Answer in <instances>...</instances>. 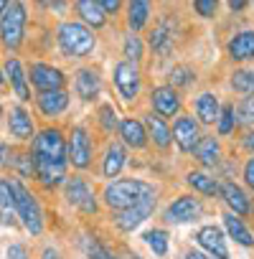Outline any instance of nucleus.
<instances>
[{"label": "nucleus", "mask_w": 254, "mask_h": 259, "mask_svg": "<svg viewBox=\"0 0 254 259\" xmlns=\"http://www.w3.org/2000/svg\"><path fill=\"white\" fill-rule=\"evenodd\" d=\"M122 165H124V150L119 145H112L107 150V158H104V176L107 178H114L122 170Z\"/></svg>", "instance_id": "obj_27"}, {"label": "nucleus", "mask_w": 254, "mask_h": 259, "mask_svg": "<svg viewBox=\"0 0 254 259\" xmlns=\"http://www.w3.org/2000/svg\"><path fill=\"white\" fill-rule=\"evenodd\" d=\"M23 28H26V8L23 3H8L6 13L0 16V38L8 49H16L23 41Z\"/></svg>", "instance_id": "obj_5"}, {"label": "nucleus", "mask_w": 254, "mask_h": 259, "mask_svg": "<svg viewBox=\"0 0 254 259\" xmlns=\"http://www.w3.org/2000/svg\"><path fill=\"white\" fill-rule=\"evenodd\" d=\"M148 127H150V133H153V140H155V145H160V148H168L171 145V130L165 127V122L160 119V117H148Z\"/></svg>", "instance_id": "obj_28"}, {"label": "nucleus", "mask_w": 254, "mask_h": 259, "mask_svg": "<svg viewBox=\"0 0 254 259\" xmlns=\"http://www.w3.org/2000/svg\"><path fill=\"white\" fill-rule=\"evenodd\" d=\"M44 259H61V256H59L56 249H46V251H44Z\"/></svg>", "instance_id": "obj_46"}, {"label": "nucleus", "mask_w": 254, "mask_h": 259, "mask_svg": "<svg viewBox=\"0 0 254 259\" xmlns=\"http://www.w3.org/2000/svg\"><path fill=\"white\" fill-rule=\"evenodd\" d=\"M168 38H171V36H168V26L163 23V26H160V28H158V31L153 33V38H150V44H153V49H160V46H163V44H165Z\"/></svg>", "instance_id": "obj_39"}, {"label": "nucleus", "mask_w": 254, "mask_h": 259, "mask_svg": "<svg viewBox=\"0 0 254 259\" xmlns=\"http://www.w3.org/2000/svg\"><path fill=\"white\" fill-rule=\"evenodd\" d=\"M171 81H173V84H178V87H183V84H188V81H191V71H188V69H183V66H178V69H173V71H171Z\"/></svg>", "instance_id": "obj_38"}, {"label": "nucleus", "mask_w": 254, "mask_h": 259, "mask_svg": "<svg viewBox=\"0 0 254 259\" xmlns=\"http://www.w3.org/2000/svg\"><path fill=\"white\" fill-rule=\"evenodd\" d=\"M99 87H102V81H99V76H97L94 71L81 69V71L76 74V92H79L81 99H92V97H97V94H99Z\"/></svg>", "instance_id": "obj_21"}, {"label": "nucleus", "mask_w": 254, "mask_h": 259, "mask_svg": "<svg viewBox=\"0 0 254 259\" xmlns=\"http://www.w3.org/2000/svg\"><path fill=\"white\" fill-rule=\"evenodd\" d=\"M186 259H208V256H203V254H198V251H188Z\"/></svg>", "instance_id": "obj_48"}, {"label": "nucleus", "mask_w": 254, "mask_h": 259, "mask_svg": "<svg viewBox=\"0 0 254 259\" xmlns=\"http://www.w3.org/2000/svg\"><path fill=\"white\" fill-rule=\"evenodd\" d=\"M173 140L178 143V148L183 153H191L196 150L198 145V124L193 122V117H181L173 127Z\"/></svg>", "instance_id": "obj_10"}, {"label": "nucleus", "mask_w": 254, "mask_h": 259, "mask_svg": "<svg viewBox=\"0 0 254 259\" xmlns=\"http://www.w3.org/2000/svg\"><path fill=\"white\" fill-rule=\"evenodd\" d=\"M31 81L41 89V94L44 92H61V87H64L61 71L54 69V66H46V64H33L31 66Z\"/></svg>", "instance_id": "obj_9"}, {"label": "nucleus", "mask_w": 254, "mask_h": 259, "mask_svg": "<svg viewBox=\"0 0 254 259\" xmlns=\"http://www.w3.org/2000/svg\"><path fill=\"white\" fill-rule=\"evenodd\" d=\"M224 224H226V231L234 236V241H239V244H244V246H251L254 244V239H251V234H249V229L234 216V213H229V216H224Z\"/></svg>", "instance_id": "obj_26"}, {"label": "nucleus", "mask_w": 254, "mask_h": 259, "mask_svg": "<svg viewBox=\"0 0 254 259\" xmlns=\"http://www.w3.org/2000/svg\"><path fill=\"white\" fill-rule=\"evenodd\" d=\"M66 201H69L71 206L81 208L84 213H94V211H97L92 188H89L81 178H71V181L66 183Z\"/></svg>", "instance_id": "obj_7"}, {"label": "nucleus", "mask_w": 254, "mask_h": 259, "mask_svg": "<svg viewBox=\"0 0 254 259\" xmlns=\"http://www.w3.org/2000/svg\"><path fill=\"white\" fill-rule=\"evenodd\" d=\"M153 208H155V198H150V201H145L140 206H133V208H127V211H119L114 221H117V226L122 231H133L135 226H140L153 213Z\"/></svg>", "instance_id": "obj_11"}, {"label": "nucleus", "mask_w": 254, "mask_h": 259, "mask_svg": "<svg viewBox=\"0 0 254 259\" xmlns=\"http://www.w3.org/2000/svg\"><path fill=\"white\" fill-rule=\"evenodd\" d=\"M8 158H11V148L0 143V165H6V163H8Z\"/></svg>", "instance_id": "obj_44"}, {"label": "nucleus", "mask_w": 254, "mask_h": 259, "mask_svg": "<svg viewBox=\"0 0 254 259\" xmlns=\"http://www.w3.org/2000/svg\"><path fill=\"white\" fill-rule=\"evenodd\" d=\"M11 133L21 140H31L33 135V122H31V114L23 109V107H13L11 109Z\"/></svg>", "instance_id": "obj_16"}, {"label": "nucleus", "mask_w": 254, "mask_h": 259, "mask_svg": "<svg viewBox=\"0 0 254 259\" xmlns=\"http://www.w3.org/2000/svg\"><path fill=\"white\" fill-rule=\"evenodd\" d=\"M38 107L44 114L54 117V114H61L66 107H69V94L66 92H44L38 97Z\"/></svg>", "instance_id": "obj_17"}, {"label": "nucleus", "mask_w": 254, "mask_h": 259, "mask_svg": "<svg viewBox=\"0 0 254 259\" xmlns=\"http://www.w3.org/2000/svg\"><path fill=\"white\" fill-rule=\"evenodd\" d=\"M153 104H155V109L163 117H173L178 112V107H181V99H178L173 87H158L153 92Z\"/></svg>", "instance_id": "obj_14"}, {"label": "nucleus", "mask_w": 254, "mask_h": 259, "mask_svg": "<svg viewBox=\"0 0 254 259\" xmlns=\"http://www.w3.org/2000/svg\"><path fill=\"white\" fill-rule=\"evenodd\" d=\"M150 198H155V191H153V186H148L143 181H114L104 188V201L114 211H127V208L140 206Z\"/></svg>", "instance_id": "obj_2"}, {"label": "nucleus", "mask_w": 254, "mask_h": 259, "mask_svg": "<svg viewBox=\"0 0 254 259\" xmlns=\"http://www.w3.org/2000/svg\"><path fill=\"white\" fill-rule=\"evenodd\" d=\"M231 130H234V107L226 104V107L221 109V117H219V133H221V135H229Z\"/></svg>", "instance_id": "obj_34"}, {"label": "nucleus", "mask_w": 254, "mask_h": 259, "mask_svg": "<svg viewBox=\"0 0 254 259\" xmlns=\"http://www.w3.org/2000/svg\"><path fill=\"white\" fill-rule=\"evenodd\" d=\"M221 196H224V201L234 208V213H249V198L244 196V191L239 188V186H234V183H224L221 186Z\"/></svg>", "instance_id": "obj_19"}, {"label": "nucleus", "mask_w": 254, "mask_h": 259, "mask_svg": "<svg viewBox=\"0 0 254 259\" xmlns=\"http://www.w3.org/2000/svg\"><path fill=\"white\" fill-rule=\"evenodd\" d=\"M188 183H191L193 188H198L201 193H206V196H214V193L219 191L216 181H214V178H208L206 173H191V176H188Z\"/></svg>", "instance_id": "obj_31"}, {"label": "nucleus", "mask_w": 254, "mask_h": 259, "mask_svg": "<svg viewBox=\"0 0 254 259\" xmlns=\"http://www.w3.org/2000/svg\"><path fill=\"white\" fill-rule=\"evenodd\" d=\"M231 87L244 94H254V71H236L231 76Z\"/></svg>", "instance_id": "obj_33"}, {"label": "nucleus", "mask_w": 254, "mask_h": 259, "mask_svg": "<svg viewBox=\"0 0 254 259\" xmlns=\"http://www.w3.org/2000/svg\"><path fill=\"white\" fill-rule=\"evenodd\" d=\"M145 241L150 244V249H153L158 256H163V254L168 251V234H165V231H160V229L148 231V234H145Z\"/></svg>", "instance_id": "obj_32"}, {"label": "nucleus", "mask_w": 254, "mask_h": 259, "mask_svg": "<svg viewBox=\"0 0 254 259\" xmlns=\"http://www.w3.org/2000/svg\"><path fill=\"white\" fill-rule=\"evenodd\" d=\"M244 6H246L244 0H231V3H229V8H231V11H241Z\"/></svg>", "instance_id": "obj_45"}, {"label": "nucleus", "mask_w": 254, "mask_h": 259, "mask_svg": "<svg viewBox=\"0 0 254 259\" xmlns=\"http://www.w3.org/2000/svg\"><path fill=\"white\" fill-rule=\"evenodd\" d=\"M11 193H13V203H16V216L23 221V226L31 231V234H41L44 229V216H41V208L33 198V193L21 183V181H11Z\"/></svg>", "instance_id": "obj_3"}, {"label": "nucleus", "mask_w": 254, "mask_h": 259, "mask_svg": "<svg viewBox=\"0 0 254 259\" xmlns=\"http://www.w3.org/2000/svg\"><path fill=\"white\" fill-rule=\"evenodd\" d=\"M229 54H231V59H239V61L254 59V31H244V33L234 36L229 41Z\"/></svg>", "instance_id": "obj_15"}, {"label": "nucleus", "mask_w": 254, "mask_h": 259, "mask_svg": "<svg viewBox=\"0 0 254 259\" xmlns=\"http://www.w3.org/2000/svg\"><path fill=\"white\" fill-rule=\"evenodd\" d=\"M244 145H246L249 150H254V133H249V135H246V140H244Z\"/></svg>", "instance_id": "obj_47"}, {"label": "nucleus", "mask_w": 254, "mask_h": 259, "mask_svg": "<svg viewBox=\"0 0 254 259\" xmlns=\"http://www.w3.org/2000/svg\"><path fill=\"white\" fill-rule=\"evenodd\" d=\"M201 213V201L193 198V196H183L178 201H173L165 211V221L171 224H186V221H193L196 216Z\"/></svg>", "instance_id": "obj_8"}, {"label": "nucleus", "mask_w": 254, "mask_h": 259, "mask_svg": "<svg viewBox=\"0 0 254 259\" xmlns=\"http://www.w3.org/2000/svg\"><path fill=\"white\" fill-rule=\"evenodd\" d=\"M124 56L130 59V64L143 56V44L138 41V36H127V41H124Z\"/></svg>", "instance_id": "obj_35"}, {"label": "nucleus", "mask_w": 254, "mask_h": 259, "mask_svg": "<svg viewBox=\"0 0 254 259\" xmlns=\"http://www.w3.org/2000/svg\"><path fill=\"white\" fill-rule=\"evenodd\" d=\"M59 46L66 56H87L94 49V36L81 23H61L59 26Z\"/></svg>", "instance_id": "obj_4"}, {"label": "nucleus", "mask_w": 254, "mask_h": 259, "mask_svg": "<svg viewBox=\"0 0 254 259\" xmlns=\"http://www.w3.org/2000/svg\"><path fill=\"white\" fill-rule=\"evenodd\" d=\"M130 16H127V21H130V28L133 31H138V28H143L145 26V21H148V16H150V6L148 3H130Z\"/></svg>", "instance_id": "obj_29"}, {"label": "nucleus", "mask_w": 254, "mask_h": 259, "mask_svg": "<svg viewBox=\"0 0 254 259\" xmlns=\"http://www.w3.org/2000/svg\"><path fill=\"white\" fill-rule=\"evenodd\" d=\"M236 114H239V122H244V124H251V122H254V97H246V99L239 104Z\"/></svg>", "instance_id": "obj_36"}, {"label": "nucleus", "mask_w": 254, "mask_h": 259, "mask_svg": "<svg viewBox=\"0 0 254 259\" xmlns=\"http://www.w3.org/2000/svg\"><path fill=\"white\" fill-rule=\"evenodd\" d=\"M99 6H102V11H104V13H114V11L119 8V3H117V0H102Z\"/></svg>", "instance_id": "obj_43"}, {"label": "nucleus", "mask_w": 254, "mask_h": 259, "mask_svg": "<svg viewBox=\"0 0 254 259\" xmlns=\"http://www.w3.org/2000/svg\"><path fill=\"white\" fill-rule=\"evenodd\" d=\"M196 11L201 13V16H214L216 13V3H214V0H198V3H196Z\"/></svg>", "instance_id": "obj_40"}, {"label": "nucleus", "mask_w": 254, "mask_h": 259, "mask_svg": "<svg viewBox=\"0 0 254 259\" xmlns=\"http://www.w3.org/2000/svg\"><path fill=\"white\" fill-rule=\"evenodd\" d=\"M81 249H84V254H87L89 259H114L94 236H81Z\"/></svg>", "instance_id": "obj_30"}, {"label": "nucleus", "mask_w": 254, "mask_h": 259, "mask_svg": "<svg viewBox=\"0 0 254 259\" xmlns=\"http://www.w3.org/2000/svg\"><path fill=\"white\" fill-rule=\"evenodd\" d=\"M196 112H198L201 122H206V124L219 119V102H216V97L214 94H201L196 99Z\"/></svg>", "instance_id": "obj_25"}, {"label": "nucleus", "mask_w": 254, "mask_h": 259, "mask_svg": "<svg viewBox=\"0 0 254 259\" xmlns=\"http://www.w3.org/2000/svg\"><path fill=\"white\" fill-rule=\"evenodd\" d=\"M99 114H102V124H104V130H114V127H117V114H114V109H112L109 104H104V107L99 109Z\"/></svg>", "instance_id": "obj_37"}, {"label": "nucleus", "mask_w": 254, "mask_h": 259, "mask_svg": "<svg viewBox=\"0 0 254 259\" xmlns=\"http://www.w3.org/2000/svg\"><path fill=\"white\" fill-rule=\"evenodd\" d=\"M8 259H28V251H26V246H21V244H13V246H8Z\"/></svg>", "instance_id": "obj_41"}, {"label": "nucleus", "mask_w": 254, "mask_h": 259, "mask_svg": "<svg viewBox=\"0 0 254 259\" xmlns=\"http://www.w3.org/2000/svg\"><path fill=\"white\" fill-rule=\"evenodd\" d=\"M76 11L92 26H104V21H107V13L102 11V6L97 0H81V3H76Z\"/></svg>", "instance_id": "obj_23"}, {"label": "nucleus", "mask_w": 254, "mask_h": 259, "mask_svg": "<svg viewBox=\"0 0 254 259\" xmlns=\"http://www.w3.org/2000/svg\"><path fill=\"white\" fill-rule=\"evenodd\" d=\"M0 114H3V107H0Z\"/></svg>", "instance_id": "obj_51"}, {"label": "nucleus", "mask_w": 254, "mask_h": 259, "mask_svg": "<svg viewBox=\"0 0 254 259\" xmlns=\"http://www.w3.org/2000/svg\"><path fill=\"white\" fill-rule=\"evenodd\" d=\"M196 239H198V244H201L208 254H214L216 259H229V251H226L221 229H216V226H203Z\"/></svg>", "instance_id": "obj_13"}, {"label": "nucleus", "mask_w": 254, "mask_h": 259, "mask_svg": "<svg viewBox=\"0 0 254 259\" xmlns=\"http://www.w3.org/2000/svg\"><path fill=\"white\" fill-rule=\"evenodd\" d=\"M0 84H3V74H0Z\"/></svg>", "instance_id": "obj_50"}, {"label": "nucleus", "mask_w": 254, "mask_h": 259, "mask_svg": "<svg viewBox=\"0 0 254 259\" xmlns=\"http://www.w3.org/2000/svg\"><path fill=\"white\" fill-rule=\"evenodd\" d=\"M244 178H246V183H249V188H254V158L244 165Z\"/></svg>", "instance_id": "obj_42"}, {"label": "nucleus", "mask_w": 254, "mask_h": 259, "mask_svg": "<svg viewBox=\"0 0 254 259\" xmlns=\"http://www.w3.org/2000/svg\"><path fill=\"white\" fill-rule=\"evenodd\" d=\"M69 155H71V163L76 168H87L89 165V160H92V145H89V138H87V130L84 127H76L74 133H71Z\"/></svg>", "instance_id": "obj_12"}, {"label": "nucleus", "mask_w": 254, "mask_h": 259, "mask_svg": "<svg viewBox=\"0 0 254 259\" xmlns=\"http://www.w3.org/2000/svg\"><path fill=\"white\" fill-rule=\"evenodd\" d=\"M6 8H8V3H3V0H0V16L6 13Z\"/></svg>", "instance_id": "obj_49"}, {"label": "nucleus", "mask_w": 254, "mask_h": 259, "mask_svg": "<svg viewBox=\"0 0 254 259\" xmlns=\"http://www.w3.org/2000/svg\"><path fill=\"white\" fill-rule=\"evenodd\" d=\"M133 259H140V256H133Z\"/></svg>", "instance_id": "obj_52"}, {"label": "nucleus", "mask_w": 254, "mask_h": 259, "mask_svg": "<svg viewBox=\"0 0 254 259\" xmlns=\"http://www.w3.org/2000/svg\"><path fill=\"white\" fill-rule=\"evenodd\" d=\"M219 155H221V148H219V140H216V138H203V140H198V145H196V158H198L203 165L219 163Z\"/></svg>", "instance_id": "obj_24"}, {"label": "nucleus", "mask_w": 254, "mask_h": 259, "mask_svg": "<svg viewBox=\"0 0 254 259\" xmlns=\"http://www.w3.org/2000/svg\"><path fill=\"white\" fill-rule=\"evenodd\" d=\"M119 133H122V140L130 148H143L145 145V130L138 119H124L119 124Z\"/></svg>", "instance_id": "obj_22"}, {"label": "nucleus", "mask_w": 254, "mask_h": 259, "mask_svg": "<svg viewBox=\"0 0 254 259\" xmlns=\"http://www.w3.org/2000/svg\"><path fill=\"white\" fill-rule=\"evenodd\" d=\"M33 170L38 173L44 186H56L66 173V143L59 130H44L33 138Z\"/></svg>", "instance_id": "obj_1"}, {"label": "nucleus", "mask_w": 254, "mask_h": 259, "mask_svg": "<svg viewBox=\"0 0 254 259\" xmlns=\"http://www.w3.org/2000/svg\"><path fill=\"white\" fill-rule=\"evenodd\" d=\"M114 84H117V89H119V94L124 99H135L138 92H140V71L135 69V64H130V61L117 64V69H114Z\"/></svg>", "instance_id": "obj_6"}, {"label": "nucleus", "mask_w": 254, "mask_h": 259, "mask_svg": "<svg viewBox=\"0 0 254 259\" xmlns=\"http://www.w3.org/2000/svg\"><path fill=\"white\" fill-rule=\"evenodd\" d=\"M6 74H8V79H11L16 94H18L21 99H31V92H28V84H26V74H23V66H21L18 59H8V61H6Z\"/></svg>", "instance_id": "obj_18"}, {"label": "nucleus", "mask_w": 254, "mask_h": 259, "mask_svg": "<svg viewBox=\"0 0 254 259\" xmlns=\"http://www.w3.org/2000/svg\"><path fill=\"white\" fill-rule=\"evenodd\" d=\"M16 203H13V193H11V186L6 181H0V224L6 226H13L16 224Z\"/></svg>", "instance_id": "obj_20"}]
</instances>
